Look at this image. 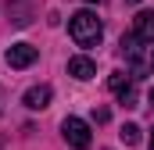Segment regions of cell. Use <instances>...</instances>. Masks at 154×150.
<instances>
[{
    "instance_id": "6",
    "label": "cell",
    "mask_w": 154,
    "mask_h": 150,
    "mask_svg": "<svg viewBox=\"0 0 154 150\" xmlns=\"http://www.w3.org/2000/svg\"><path fill=\"white\" fill-rule=\"evenodd\" d=\"M68 75L79 79V82H86V79L97 75V64H93L90 57H82V54H79V57H68Z\"/></svg>"
},
{
    "instance_id": "1",
    "label": "cell",
    "mask_w": 154,
    "mask_h": 150,
    "mask_svg": "<svg viewBox=\"0 0 154 150\" xmlns=\"http://www.w3.org/2000/svg\"><path fill=\"white\" fill-rule=\"evenodd\" d=\"M68 36L75 39V46H97L100 36H104V25H100V18L93 14V11H75V14H68Z\"/></svg>"
},
{
    "instance_id": "14",
    "label": "cell",
    "mask_w": 154,
    "mask_h": 150,
    "mask_svg": "<svg viewBox=\"0 0 154 150\" xmlns=\"http://www.w3.org/2000/svg\"><path fill=\"white\" fill-rule=\"evenodd\" d=\"M86 4H104V0H86Z\"/></svg>"
},
{
    "instance_id": "15",
    "label": "cell",
    "mask_w": 154,
    "mask_h": 150,
    "mask_svg": "<svg viewBox=\"0 0 154 150\" xmlns=\"http://www.w3.org/2000/svg\"><path fill=\"white\" fill-rule=\"evenodd\" d=\"M129 4H140V0H129Z\"/></svg>"
},
{
    "instance_id": "5",
    "label": "cell",
    "mask_w": 154,
    "mask_h": 150,
    "mask_svg": "<svg viewBox=\"0 0 154 150\" xmlns=\"http://www.w3.org/2000/svg\"><path fill=\"white\" fill-rule=\"evenodd\" d=\"M50 86H32V89H25V97H22V104L29 107V111H43V107H50Z\"/></svg>"
},
{
    "instance_id": "13",
    "label": "cell",
    "mask_w": 154,
    "mask_h": 150,
    "mask_svg": "<svg viewBox=\"0 0 154 150\" xmlns=\"http://www.w3.org/2000/svg\"><path fill=\"white\" fill-rule=\"evenodd\" d=\"M147 150H154V129H151V147H147Z\"/></svg>"
},
{
    "instance_id": "3",
    "label": "cell",
    "mask_w": 154,
    "mask_h": 150,
    "mask_svg": "<svg viewBox=\"0 0 154 150\" xmlns=\"http://www.w3.org/2000/svg\"><path fill=\"white\" fill-rule=\"evenodd\" d=\"M36 57H39V50L32 43H11L7 54H4V61L11 68H29V64H36Z\"/></svg>"
},
{
    "instance_id": "4",
    "label": "cell",
    "mask_w": 154,
    "mask_h": 150,
    "mask_svg": "<svg viewBox=\"0 0 154 150\" xmlns=\"http://www.w3.org/2000/svg\"><path fill=\"white\" fill-rule=\"evenodd\" d=\"M118 46H122V57H125V61H129V64H133L136 72H140V68L147 64V57H143V46H147V43H143V39L136 36V32L122 36V43H118Z\"/></svg>"
},
{
    "instance_id": "8",
    "label": "cell",
    "mask_w": 154,
    "mask_h": 150,
    "mask_svg": "<svg viewBox=\"0 0 154 150\" xmlns=\"http://www.w3.org/2000/svg\"><path fill=\"white\" fill-rule=\"evenodd\" d=\"M108 89L122 97L125 89H133V79H129V75H125V72H115V75H111V79H108Z\"/></svg>"
},
{
    "instance_id": "12",
    "label": "cell",
    "mask_w": 154,
    "mask_h": 150,
    "mask_svg": "<svg viewBox=\"0 0 154 150\" xmlns=\"http://www.w3.org/2000/svg\"><path fill=\"white\" fill-rule=\"evenodd\" d=\"M147 64H151V72H154V46H151V61H147Z\"/></svg>"
},
{
    "instance_id": "11",
    "label": "cell",
    "mask_w": 154,
    "mask_h": 150,
    "mask_svg": "<svg viewBox=\"0 0 154 150\" xmlns=\"http://www.w3.org/2000/svg\"><path fill=\"white\" fill-rule=\"evenodd\" d=\"M147 104H151V107H154V86H151V93H147Z\"/></svg>"
},
{
    "instance_id": "7",
    "label": "cell",
    "mask_w": 154,
    "mask_h": 150,
    "mask_svg": "<svg viewBox=\"0 0 154 150\" xmlns=\"http://www.w3.org/2000/svg\"><path fill=\"white\" fill-rule=\"evenodd\" d=\"M133 32L143 39L147 46H154V11H140L136 22H133Z\"/></svg>"
},
{
    "instance_id": "10",
    "label": "cell",
    "mask_w": 154,
    "mask_h": 150,
    "mask_svg": "<svg viewBox=\"0 0 154 150\" xmlns=\"http://www.w3.org/2000/svg\"><path fill=\"white\" fill-rule=\"evenodd\" d=\"M122 104H125V107H136V89H125V93H122Z\"/></svg>"
},
{
    "instance_id": "9",
    "label": "cell",
    "mask_w": 154,
    "mask_h": 150,
    "mask_svg": "<svg viewBox=\"0 0 154 150\" xmlns=\"http://www.w3.org/2000/svg\"><path fill=\"white\" fill-rule=\"evenodd\" d=\"M118 136H122V143H125V147H136V143H140V125H133V122H129V125H122V129H118Z\"/></svg>"
},
{
    "instance_id": "2",
    "label": "cell",
    "mask_w": 154,
    "mask_h": 150,
    "mask_svg": "<svg viewBox=\"0 0 154 150\" xmlns=\"http://www.w3.org/2000/svg\"><path fill=\"white\" fill-rule=\"evenodd\" d=\"M61 136H65V143L72 150H86L90 147V125H86L82 118H75V114H68V118L61 122Z\"/></svg>"
}]
</instances>
